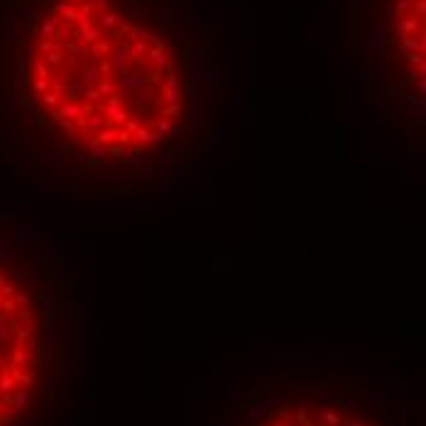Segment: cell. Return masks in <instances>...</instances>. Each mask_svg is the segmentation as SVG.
Masks as SVG:
<instances>
[{
	"mask_svg": "<svg viewBox=\"0 0 426 426\" xmlns=\"http://www.w3.org/2000/svg\"><path fill=\"white\" fill-rule=\"evenodd\" d=\"M37 120L93 159H140L176 135V49L108 0H59L27 59Z\"/></svg>",
	"mask_w": 426,
	"mask_h": 426,
	"instance_id": "6da1fadb",
	"label": "cell"
},
{
	"mask_svg": "<svg viewBox=\"0 0 426 426\" xmlns=\"http://www.w3.org/2000/svg\"><path fill=\"white\" fill-rule=\"evenodd\" d=\"M42 370L40 309L25 284L0 265V426L27 409Z\"/></svg>",
	"mask_w": 426,
	"mask_h": 426,
	"instance_id": "7a4b0ae2",
	"label": "cell"
},
{
	"mask_svg": "<svg viewBox=\"0 0 426 426\" xmlns=\"http://www.w3.org/2000/svg\"><path fill=\"white\" fill-rule=\"evenodd\" d=\"M250 426H380L367 411L328 399V397H292L267 409Z\"/></svg>",
	"mask_w": 426,
	"mask_h": 426,
	"instance_id": "3957f363",
	"label": "cell"
}]
</instances>
